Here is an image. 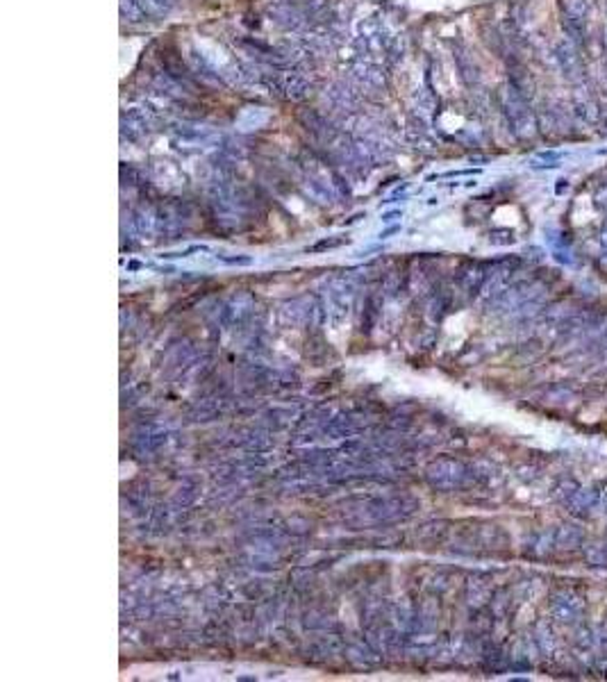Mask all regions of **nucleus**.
<instances>
[{
    "label": "nucleus",
    "mask_w": 607,
    "mask_h": 682,
    "mask_svg": "<svg viewBox=\"0 0 607 682\" xmlns=\"http://www.w3.org/2000/svg\"><path fill=\"white\" fill-rule=\"evenodd\" d=\"M148 5H151L153 10H157V12H166L168 5H171V0H148Z\"/></svg>",
    "instance_id": "nucleus-1"
}]
</instances>
